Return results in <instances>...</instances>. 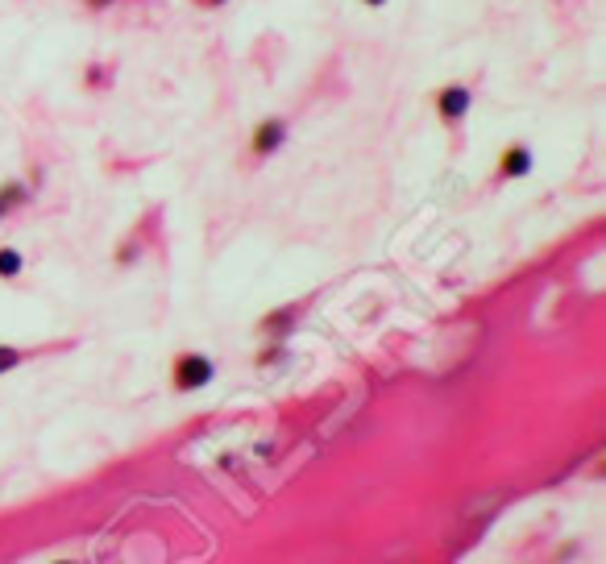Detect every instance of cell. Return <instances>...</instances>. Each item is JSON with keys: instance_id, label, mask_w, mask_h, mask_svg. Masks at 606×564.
<instances>
[{"instance_id": "52a82bcc", "label": "cell", "mask_w": 606, "mask_h": 564, "mask_svg": "<svg viewBox=\"0 0 606 564\" xmlns=\"http://www.w3.org/2000/svg\"><path fill=\"white\" fill-rule=\"evenodd\" d=\"M21 365V353L13 349V345H0V374H9V370H17Z\"/></svg>"}, {"instance_id": "6da1fadb", "label": "cell", "mask_w": 606, "mask_h": 564, "mask_svg": "<svg viewBox=\"0 0 606 564\" xmlns=\"http://www.w3.org/2000/svg\"><path fill=\"white\" fill-rule=\"evenodd\" d=\"M212 378H216V365H212L204 353H183V357H175V365H171V386H175L179 394L204 390Z\"/></svg>"}, {"instance_id": "8992f818", "label": "cell", "mask_w": 606, "mask_h": 564, "mask_svg": "<svg viewBox=\"0 0 606 564\" xmlns=\"http://www.w3.org/2000/svg\"><path fill=\"white\" fill-rule=\"evenodd\" d=\"M21 266H25V258H21V253L17 249H0V278H17L21 274Z\"/></svg>"}, {"instance_id": "ba28073f", "label": "cell", "mask_w": 606, "mask_h": 564, "mask_svg": "<svg viewBox=\"0 0 606 564\" xmlns=\"http://www.w3.org/2000/svg\"><path fill=\"white\" fill-rule=\"evenodd\" d=\"M196 5H208V9H216V5H229V0H196Z\"/></svg>"}, {"instance_id": "5b68a950", "label": "cell", "mask_w": 606, "mask_h": 564, "mask_svg": "<svg viewBox=\"0 0 606 564\" xmlns=\"http://www.w3.org/2000/svg\"><path fill=\"white\" fill-rule=\"evenodd\" d=\"M25 200H30V187H25V183H0V220H5L9 212H17Z\"/></svg>"}, {"instance_id": "9c48e42d", "label": "cell", "mask_w": 606, "mask_h": 564, "mask_svg": "<svg viewBox=\"0 0 606 564\" xmlns=\"http://www.w3.org/2000/svg\"><path fill=\"white\" fill-rule=\"evenodd\" d=\"M88 5H92V9H104V5H113V0H88Z\"/></svg>"}, {"instance_id": "7a4b0ae2", "label": "cell", "mask_w": 606, "mask_h": 564, "mask_svg": "<svg viewBox=\"0 0 606 564\" xmlns=\"http://www.w3.org/2000/svg\"><path fill=\"white\" fill-rule=\"evenodd\" d=\"M470 104H474V92L465 88V83H449V88L436 92V112H440V121H461L465 112H470Z\"/></svg>"}, {"instance_id": "8fae6325", "label": "cell", "mask_w": 606, "mask_h": 564, "mask_svg": "<svg viewBox=\"0 0 606 564\" xmlns=\"http://www.w3.org/2000/svg\"><path fill=\"white\" fill-rule=\"evenodd\" d=\"M54 564H75V560H54Z\"/></svg>"}, {"instance_id": "30bf717a", "label": "cell", "mask_w": 606, "mask_h": 564, "mask_svg": "<svg viewBox=\"0 0 606 564\" xmlns=\"http://www.w3.org/2000/svg\"><path fill=\"white\" fill-rule=\"evenodd\" d=\"M366 5H374V9H378V5H387V0H366Z\"/></svg>"}, {"instance_id": "3957f363", "label": "cell", "mask_w": 606, "mask_h": 564, "mask_svg": "<svg viewBox=\"0 0 606 564\" xmlns=\"http://www.w3.org/2000/svg\"><path fill=\"white\" fill-rule=\"evenodd\" d=\"M283 141H287V125L270 117V121H262V125L254 129V141H250V150H254L258 158H270L274 150L283 146Z\"/></svg>"}, {"instance_id": "277c9868", "label": "cell", "mask_w": 606, "mask_h": 564, "mask_svg": "<svg viewBox=\"0 0 606 564\" xmlns=\"http://www.w3.org/2000/svg\"><path fill=\"white\" fill-rule=\"evenodd\" d=\"M499 171H503V179H523V175L532 171V150H528V146H511V150H503Z\"/></svg>"}]
</instances>
